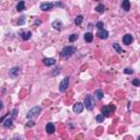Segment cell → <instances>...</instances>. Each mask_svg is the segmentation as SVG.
<instances>
[{"label":"cell","mask_w":140,"mask_h":140,"mask_svg":"<svg viewBox=\"0 0 140 140\" xmlns=\"http://www.w3.org/2000/svg\"><path fill=\"white\" fill-rule=\"evenodd\" d=\"M74 52H76V48H74L73 46H66V47H63L62 50H61L60 56L65 59H68V58H70Z\"/></svg>","instance_id":"6da1fadb"},{"label":"cell","mask_w":140,"mask_h":140,"mask_svg":"<svg viewBox=\"0 0 140 140\" xmlns=\"http://www.w3.org/2000/svg\"><path fill=\"white\" fill-rule=\"evenodd\" d=\"M41 111H42V107L41 106H34V107H32V108L27 112V114H26V118H27V119H32L34 116L38 115V114L41 113Z\"/></svg>","instance_id":"7a4b0ae2"},{"label":"cell","mask_w":140,"mask_h":140,"mask_svg":"<svg viewBox=\"0 0 140 140\" xmlns=\"http://www.w3.org/2000/svg\"><path fill=\"white\" fill-rule=\"evenodd\" d=\"M84 106L87 107L89 111H92V109L94 108V102H93V98H92L91 95H89L88 94L87 97H85L84 100Z\"/></svg>","instance_id":"3957f363"},{"label":"cell","mask_w":140,"mask_h":140,"mask_svg":"<svg viewBox=\"0 0 140 140\" xmlns=\"http://www.w3.org/2000/svg\"><path fill=\"white\" fill-rule=\"evenodd\" d=\"M69 82H70V77H66L65 79H62L59 84V91L60 92H65L67 90L68 85H69Z\"/></svg>","instance_id":"277c9868"},{"label":"cell","mask_w":140,"mask_h":140,"mask_svg":"<svg viewBox=\"0 0 140 140\" xmlns=\"http://www.w3.org/2000/svg\"><path fill=\"white\" fill-rule=\"evenodd\" d=\"M115 111V106L114 105H106V106H103L102 107V114L104 116H108V115H111L113 112Z\"/></svg>","instance_id":"5b68a950"},{"label":"cell","mask_w":140,"mask_h":140,"mask_svg":"<svg viewBox=\"0 0 140 140\" xmlns=\"http://www.w3.org/2000/svg\"><path fill=\"white\" fill-rule=\"evenodd\" d=\"M54 7H55V4L52 3V2H44V3H41L39 8L43 11H48V10H52Z\"/></svg>","instance_id":"8992f818"},{"label":"cell","mask_w":140,"mask_h":140,"mask_svg":"<svg viewBox=\"0 0 140 140\" xmlns=\"http://www.w3.org/2000/svg\"><path fill=\"white\" fill-rule=\"evenodd\" d=\"M19 74H20V68L19 67H13V68H11L10 71H9V76H10L12 79L17 78Z\"/></svg>","instance_id":"52a82bcc"},{"label":"cell","mask_w":140,"mask_h":140,"mask_svg":"<svg viewBox=\"0 0 140 140\" xmlns=\"http://www.w3.org/2000/svg\"><path fill=\"white\" fill-rule=\"evenodd\" d=\"M83 108H84V104H83V103L78 102V103H76V104L73 105V112H74V113H77V114L82 113Z\"/></svg>","instance_id":"ba28073f"},{"label":"cell","mask_w":140,"mask_h":140,"mask_svg":"<svg viewBox=\"0 0 140 140\" xmlns=\"http://www.w3.org/2000/svg\"><path fill=\"white\" fill-rule=\"evenodd\" d=\"M132 41H133V37L131 36L130 34H126L122 37V43H124L125 45H130V44L132 43Z\"/></svg>","instance_id":"9c48e42d"},{"label":"cell","mask_w":140,"mask_h":140,"mask_svg":"<svg viewBox=\"0 0 140 140\" xmlns=\"http://www.w3.org/2000/svg\"><path fill=\"white\" fill-rule=\"evenodd\" d=\"M96 35H97L101 39H106L107 37H108V32H107L106 30H103V28H102V30L98 31Z\"/></svg>","instance_id":"30bf717a"},{"label":"cell","mask_w":140,"mask_h":140,"mask_svg":"<svg viewBox=\"0 0 140 140\" xmlns=\"http://www.w3.org/2000/svg\"><path fill=\"white\" fill-rule=\"evenodd\" d=\"M20 34H21L22 39H24V41H28L31 38V36H32V33L30 31H22Z\"/></svg>","instance_id":"8fae6325"},{"label":"cell","mask_w":140,"mask_h":140,"mask_svg":"<svg viewBox=\"0 0 140 140\" xmlns=\"http://www.w3.org/2000/svg\"><path fill=\"white\" fill-rule=\"evenodd\" d=\"M43 62L45 66H47V67H49V66H52L56 63V60H55L54 58H44L43 59Z\"/></svg>","instance_id":"7c38bea8"},{"label":"cell","mask_w":140,"mask_h":140,"mask_svg":"<svg viewBox=\"0 0 140 140\" xmlns=\"http://www.w3.org/2000/svg\"><path fill=\"white\" fill-rule=\"evenodd\" d=\"M122 9L124 11H129L130 9V1L129 0H122Z\"/></svg>","instance_id":"4fadbf2b"},{"label":"cell","mask_w":140,"mask_h":140,"mask_svg":"<svg viewBox=\"0 0 140 140\" xmlns=\"http://www.w3.org/2000/svg\"><path fill=\"white\" fill-rule=\"evenodd\" d=\"M103 96H104V93H103L102 90L101 89L95 90V92H94V97H95L96 100H102Z\"/></svg>","instance_id":"5bb4252c"},{"label":"cell","mask_w":140,"mask_h":140,"mask_svg":"<svg viewBox=\"0 0 140 140\" xmlns=\"http://www.w3.org/2000/svg\"><path fill=\"white\" fill-rule=\"evenodd\" d=\"M52 27H54L55 30H57V31H60L61 27H62V23H61V21H59V20L54 21L52 22Z\"/></svg>","instance_id":"9a60e30c"},{"label":"cell","mask_w":140,"mask_h":140,"mask_svg":"<svg viewBox=\"0 0 140 140\" xmlns=\"http://www.w3.org/2000/svg\"><path fill=\"white\" fill-rule=\"evenodd\" d=\"M46 131H47V133H54L55 132V126L52 125V122H48L47 125H46Z\"/></svg>","instance_id":"2e32d148"},{"label":"cell","mask_w":140,"mask_h":140,"mask_svg":"<svg viewBox=\"0 0 140 140\" xmlns=\"http://www.w3.org/2000/svg\"><path fill=\"white\" fill-rule=\"evenodd\" d=\"M84 39L85 42H88V43H91L92 41H93V34L92 33H85L84 34Z\"/></svg>","instance_id":"e0dca14e"},{"label":"cell","mask_w":140,"mask_h":140,"mask_svg":"<svg viewBox=\"0 0 140 140\" xmlns=\"http://www.w3.org/2000/svg\"><path fill=\"white\" fill-rule=\"evenodd\" d=\"M12 122H13V119H12V117H10V118H8V119L4 120L3 126L6 127V128H9V127L12 126Z\"/></svg>","instance_id":"ac0fdd59"},{"label":"cell","mask_w":140,"mask_h":140,"mask_svg":"<svg viewBox=\"0 0 140 140\" xmlns=\"http://www.w3.org/2000/svg\"><path fill=\"white\" fill-rule=\"evenodd\" d=\"M83 22V15H78V17L76 18V20H74V24L76 25H81Z\"/></svg>","instance_id":"d6986e66"},{"label":"cell","mask_w":140,"mask_h":140,"mask_svg":"<svg viewBox=\"0 0 140 140\" xmlns=\"http://www.w3.org/2000/svg\"><path fill=\"white\" fill-rule=\"evenodd\" d=\"M25 9V2L24 1H20L19 3L17 4V10L18 11H23Z\"/></svg>","instance_id":"ffe728a7"},{"label":"cell","mask_w":140,"mask_h":140,"mask_svg":"<svg viewBox=\"0 0 140 140\" xmlns=\"http://www.w3.org/2000/svg\"><path fill=\"white\" fill-rule=\"evenodd\" d=\"M95 11L98 13H103L105 11V7L103 4H98L97 7H95Z\"/></svg>","instance_id":"44dd1931"},{"label":"cell","mask_w":140,"mask_h":140,"mask_svg":"<svg viewBox=\"0 0 140 140\" xmlns=\"http://www.w3.org/2000/svg\"><path fill=\"white\" fill-rule=\"evenodd\" d=\"M113 47H114V49H115L117 52H124V50H122V48L120 47V46L118 45V44L114 43V44H113Z\"/></svg>","instance_id":"7402d4cb"},{"label":"cell","mask_w":140,"mask_h":140,"mask_svg":"<svg viewBox=\"0 0 140 140\" xmlns=\"http://www.w3.org/2000/svg\"><path fill=\"white\" fill-rule=\"evenodd\" d=\"M24 22H25V17L24 15H22V17H20V19L18 20V25H23L24 24Z\"/></svg>","instance_id":"603a6c76"},{"label":"cell","mask_w":140,"mask_h":140,"mask_svg":"<svg viewBox=\"0 0 140 140\" xmlns=\"http://www.w3.org/2000/svg\"><path fill=\"white\" fill-rule=\"evenodd\" d=\"M104 118H105V116L103 115V114H100V115L96 116V122H102L103 120H104Z\"/></svg>","instance_id":"cb8c5ba5"},{"label":"cell","mask_w":140,"mask_h":140,"mask_svg":"<svg viewBox=\"0 0 140 140\" xmlns=\"http://www.w3.org/2000/svg\"><path fill=\"white\" fill-rule=\"evenodd\" d=\"M77 38H78V35H77V34H72V35H70V36H69V41L70 42H74Z\"/></svg>","instance_id":"d4e9b609"},{"label":"cell","mask_w":140,"mask_h":140,"mask_svg":"<svg viewBox=\"0 0 140 140\" xmlns=\"http://www.w3.org/2000/svg\"><path fill=\"white\" fill-rule=\"evenodd\" d=\"M124 71H125V73H127V74H132L133 73V70L131 69V68H126Z\"/></svg>","instance_id":"484cf974"},{"label":"cell","mask_w":140,"mask_h":140,"mask_svg":"<svg viewBox=\"0 0 140 140\" xmlns=\"http://www.w3.org/2000/svg\"><path fill=\"white\" fill-rule=\"evenodd\" d=\"M103 26H104V24H103V22H97V23H96V27L98 28V30H102L103 28Z\"/></svg>","instance_id":"4316f807"},{"label":"cell","mask_w":140,"mask_h":140,"mask_svg":"<svg viewBox=\"0 0 140 140\" xmlns=\"http://www.w3.org/2000/svg\"><path fill=\"white\" fill-rule=\"evenodd\" d=\"M132 84H133V85H136V87H139V85H140V81H139V79H135V80L132 81Z\"/></svg>","instance_id":"83f0119b"},{"label":"cell","mask_w":140,"mask_h":140,"mask_svg":"<svg viewBox=\"0 0 140 140\" xmlns=\"http://www.w3.org/2000/svg\"><path fill=\"white\" fill-rule=\"evenodd\" d=\"M59 72H60V68H57V69H56V71H55L52 74H54V76H57V74H58Z\"/></svg>","instance_id":"f1b7e54d"},{"label":"cell","mask_w":140,"mask_h":140,"mask_svg":"<svg viewBox=\"0 0 140 140\" xmlns=\"http://www.w3.org/2000/svg\"><path fill=\"white\" fill-rule=\"evenodd\" d=\"M2 108H3V103H2L1 101H0V111H1Z\"/></svg>","instance_id":"f546056e"},{"label":"cell","mask_w":140,"mask_h":140,"mask_svg":"<svg viewBox=\"0 0 140 140\" xmlns=\"http://www.w3.org/2000/svg\"><path fill=\"white\" fill-rule=\"evenodd\" d=\"M56 6H58V7H62V4H61L60 2H57V4H56Z\"/></svg>","instance_id":"4dcf8cb0"}]
</instances>
